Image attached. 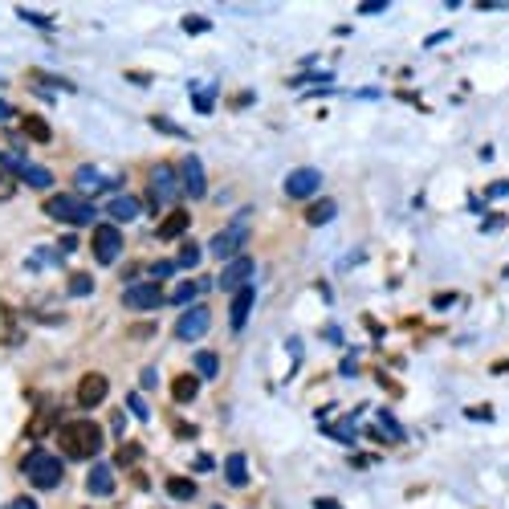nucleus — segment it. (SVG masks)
Listing matches in <instances>:
<instances>
[{"mask_svg":"<svg viewBox=\"0 0 509 509\" xmlns=\"http://www.w3.org/2000/svg\"><path fill=\"white\" fill-rule=\"evenodd\" d=\"M21 180L29 183V188H50L53 171H50V167H37V164H25V167H21Z\"/></svg>","mask_w":509,"mask_h":509,"instance_id":"4be33fe9","label":"nucleus"},{"mask_svg":"<svg viewBox=\"0 0 509 509\" xmlns=\"http://www.w3.org/2000/svg\"><path fill=\"white\" fill-rule=\"evenodd\" d=\"M379 428H383V432H387L391 440H404V428L395 424V416H391V411H379Z\"/></svg>","mask_w":509,"mask_h":509,"instance_id":"c756f323","label":"nucleus"},{"mask_svg":"<svg viewBox=\"0 0 509 509\" xmlns=\"http://www.w3.org/2000/svg\"><path fill=\"white\" fill-rule=\"evenodd\" d=\"M196 110H200V115H208V110H212V90H196Z\"/></svg>","mask_w":509,"mask_h":509,"instance_id":"72a5a7b5","label":"nucleus"},{"mask_svg":"<svg viewBox=\"0 0 509 509\" xmlns=\"http://www.w3.org/2000/svg\"><path fill=\"white\" fill-rule=\"evenodd\" d=\"M53 420H57V416H53V408H41L33 416V420H29V428H25V436H29V440H41V436H45V432H50V424Z\"/></svg>","mask_w":509,"mask_h":509,"instance_id":"412c9836","label":"nucleus"},{"mask_svg":"<svg viewBox=\"0 0 509 509\" xmlns=\"http://www.w3.org/2000/svg\"><path fill=\"white\" fill-rule=\"evenodd\" d=\"M139 457H143V444H122V448H118V457H115V464H118V469H127V464H135Z\"/></svg>","mask_w":509,"mask_h":509,"instance_id":"a878e982","label":"nucleus"},{"mask_svg":"<svg viewBox=\"0 0 509 509\" xmlns=\"http://www.w3.org/2000/svg\"><path fill=\"white\" fill-rule=\"evenodd\" d=\"M167 493H171L176 501H192V497H196V481H192V476H167Z\"/></svg>","mask_w":509,"mask_h":509,"instance_id":"b1692460","label":"nucleus"},{"mask_svg":"<svg viewBox=\"0 0 509 509\" xmlns=\"http://www.w3.org/2000/svg\"><path fill=\"white\" fill-rule=\"evenodd\" d=\"M248 278H253V257H236V261H229L224 269H220L216 285L236 294V290H245V285H248Z\"/></svg>","mask_w":509,"mask_h":509,"instance_id":"9d476101","label":"nucleus"},{"mask_svg":"<svg viewBox=\"0 0 509 509\" xmlns=\"http://www.w3.org/2000/svg\"><path fill=\"white\" fill-rule=\"evenodd\" d=\"M224 481H229L232 489H245V485H248V460H245V452H229V460H224Z\"/></svg>","mask_w":509,"mask_h":509,"instance_id":"dca6fc26","label":"nucleus"},{"mask_svg":"<svg viewBox=\"0 0 509 509\" xmlns=\"http://www.w3.org/2000/svg\"><path fill=\"white\" fill-rule=\"evenodd\" d=\"M106 391H110L106 375H102V371H86L82 383H78V404H82L86 411H90V408H98L102 399H106Z\"/></svg>","mask_w":509,"mask_h":509,"instance_id":"1a4fd4ad","label":"nucleus"},{"mask_svg":"<svg viewBox=\"0 0 509 509\" xmlns=\"http://www.w3.org/2000/svg\"><path fill=\"white\" fill-rule=\"evenodd\" d=\"M21 135H25V139H33V143H50L53 127L41 115H21Z\"/></svg>","mask_w":509,"mask_h":509,"instance_id":"f3484780","label":"nucleus"},{"mask_svg":"<svg viewBox=\"0 0 509 509\" xmlns=\"http://www.w3.org/2000/svg\"><path fill=\"white\" fill-rule=\"evenodd\" d=\"M90 248H94V261L98 265H115L118 253H122V232H118V224H94Z\"/></svg>","mask_w":509,"mask_h":509,"instance_id":"423d86ee","label":"nucleus"},{"mask_svg":"<svg viewBox=\"0 0 509 509\" xmlns=\"http://www.w3.org/2000/svg\"><path fill=\"white\" fill-rule=\"evenodd\" d=\"M94 290V278L90 273H74L69 278V297H82V294H90Z\"/></svg>","mask_w":509,"mask_h":509,"instance_id":"bb28decb","label":"nucleus"},{"mask_svg":"<svg viewBox=\"0 0 509 509\" xmlns=\"http://www.w3.org/2000/svg\"><path fill=\"white\" fill-rule=\"evenodd\" d=\"M106 216H110V224H127V220L139 216V200L135 196H115L110 200V208H106Z\"/></svg>","mask_w":509,"mask_h":509,"instance_id":"a211bd4d","label":"nucleus"},{"mask_svg":"<svg viewBox=\"0 0 509 509\" xmlns=\"http://www.w3.org/2000/svg\"><path fill=\"white\" fill-rule=\"evenodd\" d=\"M21 473L29 476L33 489H57L62 476H66V464H62V457H53L50 448H33L21 460Z\"/></svg>","mask_w":509,"mask_h":509,"instance_id":"f03ea898","label":"nucleus"},{"mask_svg":"<svg viewBox=\"0 0 509 509\" xmlns=\"http://www.w3.org/2000/svg\"><path fill=\"white\" fill-rule=\"evenodd\" d=\"M122 424H127V416H122V411H115V420H110V428H115L118 436H122Z\"/></svg>","mask_w":509,"mask_h":509,"instance_id":"37998d69","label":"nucleus"},{"mask_svg":"<svg viewBox=\"0 0 509 509\" xmlns=\"http://www.w3.org/2000/svg\"><path fill=\"white\" fill-rule=\"evenodd\" d=\"M212 509H220V505H212Z\"/></svg>","mask_w":509,"mask_h":509,"instance_id":"a18cd8bd","label":"nucleus"},{"mask_svg":"<svg viewBox=\"0 0 509 509\" xmlns=\"http://www.w3.org/2000/svg\"><path fill=\"white\" fill-rule=\"evenodd\" d=\"M196 281H180V285H176V294H171V302H176V306H188V302H192V297H196Z\"/></svg>","mask_w":509,"mask_h":509,"instance_id":"c85d7f7f","label":"nucleus"},{"mask_svg":"<svg viewBox=\"0 0 509 509\" xmlns=\"http://www.w3.org/2000/svg\"><path fill=\"white\" fill-rule=\"evenodd\" d=\"M122 306H127V310H159V306H164V290H159V281H139V285H127Z\"/></svg>","mask_w":509,"mask_h":509,"instance_id":"6e6552de","label":"nucleus"},{"mask_svg":"<svg viewBox=\"0 0 509 509\" xmlns=\"http://www.w3.org/2000/svg\"><path fill=\"white\" fill-rule=\"evenodd\" d=\"M383 8H387L383 0H367V4H359V13H383Z\"/></svg>","mask_w":509,"mask_h":509,"instance_id":"58836bf2","label":"nucleus"},{"mask_svg":"<svg viewBox=\"0 0 509 509\" xmlns=\"http://www.w3.org/2000/svg\"><path fill=\"white\" fill-rule=\"evenodd\" d=\"M314 509H343V505H338V501H330V497H318V501H314Z\"/></svg>","mask_w":509,"mask_h":509,"instance_id":"a19ab883","label":"nucleus"},{"mask_svg":"<svg viewBox=\"0 0 509 509\" xmlns=\"http://www.w3.org/2000/svg\"><path fill=\"white\" fill-rule=\"evenodd\" d=\"M13 509H37V501H29V497H17V501H13Z\"/></svg>","mask_w":509,"mask_h":509,"instance_id":"c03bdc74","label":"nucleus"},{"mask_svg":"<svg viewBox=\"0 0 509 509\" xmlns=\"http://www.w3.org/2000/svg\"><path fill=\"white\" fill-rule=\"evenodd\" d=\"M188 224H192V216L183 212H167L164 220H159V224H155V236H159V241H176V236H183V232H188Z\"/></svg>","mask_w":509,"mask_h":509,"instance_id":"ddd939ff","label":"nucleus"},{"mask_svg":"<svg viewBox=\"0 0 509 509\" xmlns=\"http://www.w3.org/2000/svg\"><path fill=\"white\" fill-rule=\"evenodd\" d=\"M183 192V180L180 171L171 164H155L151 167V180H147V200H151V212L155 208H164V204H171V200Z\"/></svg>","mask_w":509,"mask_h":509,"instance_id":"39448f33","label":"nucleus"},{"mask_svg":"<svg viewBox=\"0 0 509 509\" xmlns=\"http://www.w3.org/2000/svg\"><path fill=\"white\" fill-rule=\"evenodd\" d=\"M248 310H253V285L236 290V297H232V310H229V326H232V330H245Z\"/></svg>","mask_w":509,"mask_h":509,"instance_id":"2eb2a0df","label":"nucleus"},{"mask_svg":"<svg viewBox=\"0 0 509 509\" xmlns=\"http://www.w3.org/2000/svg\"><path fill=\"white\" fill-rule=\"evenodd\" d=\"M151 127H155V131H164V135H180V139H188V131H183V127H176V122H167V118H151Z\"/></svg>","mask_w":509,"mask_h":509,"instance_id":"473e14b6","label":"nucleus"},{"mask_svg":"<svg viewBox=\"0 0 509 509\" xmlns=\"http://www.w3.org/2000/svg\"><path fill=\"white\" fill-rule=\"evenodd\" d=\"M13 115H21V110H13V106H8V102L0 98V122H4V118H13Z\"/></svg>","mask_w":509,"mask_h":509,"instance_id":"79ce46f5","label":"nucleus"},{"mask_svg":"<svg viewBox=\"0 0 509 509\" xmlns=\"http://www.w3.org/2000/svg\"><path fill=\"white\" fill-rule=\"evenodd\" d=\"M192 367H196L200 379H216V375H220V359H216L212 350H200L196 359H192Z\"/></svg>","mask_w":509,"mask_h":509,"instance_id":"393cba45","label":"nucleus"},{"mask_svg":"<svg viewBox=\"0 0 509 509\" xmlns=\"http://www.w3.org/2000/svg\"><path fill=\"white\" fill-rule=\"evenodd\" d=\"M17 17H21V21H29V25H41V29H45V25H53V17L37 13V8H17Z\"/></svg>","mask_w":509,"mask_h":509,"instance_id":"2f4dec72","label":"nucleus"},{"mask_svg":"<svg viewBox=\"0 0 509 509\" xmlns=\"http://www.w3.org/2000/svg\"><path fill=\"white\" fill-rule=\"evenodd\" d=\"M41 212L50 216V220H62V224H94V204L82 196H69V192L50 196Z\"/></svg>","mask_w":509,"mask_h":509,"instance_id":"20e7f679","label":"nucleus"},{"mask_svg":"<svg viewBox=\"0 0 509 509\" xmlns=\"http://www.w3.org/2000/svg\"><path fill=\"white\" fill-rule=\"evenodd\" d=\"M171 269H176V261H155V265H151V281L167 278V273H171Z\"/></svg>","mask_w":509,"mask_h":509,"instance_id":"f704fd0d","label":"nucleus"},{"mask_svg":"<svg viewBox=\"0 0 509 509\" xmlns=\"http://www.w3.org/2000/svg\"><path fill=\"white\" fill-rule=\"evenodd\" d=\"M131 411L139 416V420H147V416H151V408H143V399H139V395H131Z\"/></svg>","mask_w":509,"mask_h":509,"instance_id":"4c0bfd02","label":"nucleus"},{"mask_svg":"<svg viewBox=\"0 0 509 509\" xmlns=\"http://www.w3.org/2000/svg\"><path fill=\"white\" fill-rule=\"evenodd\" d=\"M13 196H17V176L0 167V200H13Z\"/></svg>","mask_w":509,"mask_h":509,"instance_id":"7c9ffc66","label":"nucleus"},{"mask_svg":"<svg viewBox=\"0 0 509 509\" xmlns=\"http://www.w3.org/2000/svg\"><path fill=\"white\" fill-rule=\"evenodd\" d=\"M86 489L94 493V497L115 493V469H110V464H94V469H90V476H86Z\"/></svg>","mask_w":509,"mask_h":509,"instance_id":"4468645a","label":"nucleus"},{"mask_svg":"<svg viewBox=\"0 0 509 509\" xmlns=\"http://www.w3.org/2000/svg\"><path fill=\"white\" fill-rule=\"evenodd\" d=\"M74 183H78V192H86V196L98 192V188H110V180H102L94 167H78V171H74Z\"/></svg>","mask_w":509,"mask_h":509,"instance_id":"6ab92c4d","label":"nucleus"},{"mask_svg":"<svg viewBox=\"0 0 509 509\" xmlns=\"http://www.w3.org/2000/svg\"><path fill=\"white\" fill-rule=\"evenodd\" d=\"M241 245H248V216L241 212V216H232L224 229L216 232L212 241H208V253H212L216 261H236L241 257Z\"/></svg>","mask_w":509,"mask_h":509,"instance_id":"7ed1b4c3","label":"nucleus"},{"mask_svg":"<svg viewBox=\"0 0 509 509\" xmlns=\"http://www.w3.org/2000/svg\"><path fill=\"white\" fill-rule=\"evenodd\" d=\"M183 29H188V33H204V29H208V21H204V17H183Z\"/></svg>","mask_w":509,"mask_h":509,"instance_id":"c9c22d12","label":"nucleus"},{"mask_svg":"<svg viewBox=\"0 0 509 509\" xmlns=\"http://www.w3.org/2000/svg\"><path fill=\"white\" fill-rule=\"evenodd\" d=\"M200 391V375H176L171 383V395H176V404H188V399H196Z\"/></svg>","mask_w":509,"mask_h":509,"instance_id":"aec40b11","label":"nucleus"},{"mask_svg":"<svg viewBox=\"0 0 509 509\" xmlns=\"http://www.w3.org/2000/svg\"><path fill=\"white\" fill-rule=\"evenodd\" d=\"M155 383H159V375H155V371H143V375H139V387H151V391H155Z\"/></svg>","mask_w":509,"mask_h":509,"instance_id":"e433bc0d","label":"nucleus"},{"mask_svg":"<svg viewBox=\"0 0 509 509\" xmlns=\"http://www.w3.org/2000/svg\"><path fill=\"white\" fill-rule=\"evenodd\" d=\"M62 452L74 460H86V457H98L102 452V428L94 420H69L62 424Z\"/></svg>","mask_w":509,"mask_h":509,"instance_id":"f257e3e1","label":"nucleus"},{"mask_svg":"<svg viewBox=\"0 0 509 509\" xmlns=\"http://www.w3.org/2000/svg\"><path fill=\"white\" fill-rule=\"evenodd\" d=\"M334 216H338V204H334V200H318V204H310L306 220H310V224H330Z\"/></svg>","mask_w":509,"mask_h":509,"instance_id":"5701e85b","label":"nucleus"},{"mask_svg":"<svg viewBox=\"0 0 509 509\" xmlns=\"http://www.w3.org/2000/svg\"><path fill=\"white\" fill-rule=\"evenodd\" d=\"M208 326H212V310L208 306H188L180 314V322H176V338L180 343H196V338L208 334Z\"/></svg>","mask_w":509,"mask_h":509,"instance_id":"0eeeda50","label":"nucleus"},{"mask_svg":"<svg viewBox=\"0 0 509 509\" xmlns=\"http://www.w3.org/2000/svg\"><path fill=\"white\" fill-rule=\"evenodd\" d=\"M196 261H200V248L192 245V241H183V245H180V257H176V265H180V269H192Z\"/></svg>","mask_w":509,"mask_h":509,"instance_id":"cd10ccee","label":"nucleus"},{"mask_svg":"<svg viewBox=\"0 0 509 509\" xmlns=\"http://www.w3.org/2000/svg\"><path fill=\"white\" fill-rule=\"evenodd\" d=\"M180 176H183V192H188L192 200H200L204 192H208V176H204V164H200V155H183Z\"/></svg>","mask_w":509,"mask_h":509,"instance_id":"9b49d317","label":"nucleus"},{"mask_svg":"<svg viewBox=\"0 0 509 509\" xmlns=\"http://www.w3.org/2000/svg\"><path fill=\"white\" fill-rule=\"evenodd\" d=\"M147 334H155V322H151V326H135L131 330V338H147Z\"/></svg>","mask_w":509,"mask_h":509,"instance_id":"ea45409f","label":"nucleus"},{"mask_svg":"<svg viewBox=\"0 0 509 509\" xmlns=\"http://www.w3.org/2000/svg\"><path fill=\"white\" fill-rule=\"evenodd\" d=\"M318 183H322V176L314 171V167H297V171H290V180H285V196L290 200H306L318 192Z\"/></svg>","mask_w":509,"mask_h":509,"instance_id":"f8f14e48","label":"nucleus"}]
</instances>
